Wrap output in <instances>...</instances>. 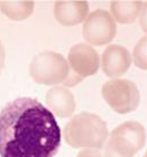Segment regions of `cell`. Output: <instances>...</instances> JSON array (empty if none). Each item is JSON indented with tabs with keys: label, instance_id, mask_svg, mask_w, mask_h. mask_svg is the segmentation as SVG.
I'll return each mask as SVG.
<instances>
[{
	"label": "cell",
	"instance_id": "cell-14",
	"mask_svg": "<svg viewBox=\"0 0 147 157\" xmlns=\"http://www.w3.org/2000/svg\"><path fill=\"white\" fill-rule=\"evenodd\" d=\"M77 157H104L98 149H83Z\"/></svg>",
	"mask_w": 147,
	"mask_h": 157
},
{
	"label": "cell",
	"instance_id": "cell-6",
	"mask_svg": "<svg viewBox=\"0 0 147 157\" xmlns=\"http://www.w3.org/2000/svg\"><path fill=\"white\" fill-rule=\"evenodd\" d=\"M71 74L65 82L66 86H74L83 78L97 74L99 69V55L90 45L79 43L73 45L67 55Z\"/></svg>",
	"mask_w": 147,
	"mask_h": 157
},
{
	"label": "cell",
	"instance_id": "cell-15",
	"mask_svg": "<svg viewBox=\"0 0 147 157\" xmlns=\"http://www.w3.org/2000/svg\"><path fill=\"white\" fill-rule=\"evenodd\" d=\"M139 20H140V25L143 28V30L147 33V1L144 4L143 8H142Z\"/></svg>",
	"mask_w": 147,
	"mask_h": 157
},
{
	"label": "cell",
	"instance_id": "cell-12",
	"mask_svg": "<svg viewBox=\"0 0 147 157\" xmlns=\"http://www.w3.org/2000/svg\"><path fill=\"white\" fill-rule=\"evenodd\" d=\"M34 2L30 0L23 1H0V10L7 17L14 21H22L32 15Z\"/></svg>",
	"mask_w": 147,
	"mask_h": 157
},
{
	"label": "cell",
	"instance_id": "cell-1",
	"mask_svg": "<svg viewBox=\"0 0 147 157\" xmlns=\"http://www.w3.org/2000/svg\"><path fill=\"white\" fill-rule=\"evenodd\" d=\"M61 128L50 110L33 98H17L0 111V156L55 157Z\"/></svg>",
	"mask_w": 147,
	"mask_h": 157
},
{
	"label": "cell",
	"instance_id": "cell-7",
	"mask_svg": "<svg viewBox=\"0 0 147 157\" xmlns=\"http://www.w3.org/2000/svg\"><path fill=\"white\" fill-rule=\"evenodd\" d=\"M82 36L94 46L109 44L117 36V23L112 14L105 9H96L89 14L83 24Z\"/></svg>",
	"mask_w": 147,
	"mask_h": 157
},
{
	"label": "cell",
	"instance_id": "cell-10",
	"mask_svg": "<svg viewBox=\"0 0 147 157\" xmlns=\"http://www.w3.org/2000/svg\"><path fill=\"white\" fill-rule=\"evenodd\" d=\"M48 109L59 118L71 117L75 110V100L72 92L64 86H54L46 94Z\"/></svg>",
	"mask_w": 147,
	"mask_h": 157
},
{
	"label": "cell",
	"instance_id": "cell-13",
	"mask_svg": "<svg viewBox=\"0 0 147 157\" xmlns=\"http://www.w3.org/2000/svg\"><path fill=\"white\" fill-rule=\"evenodd\" d=\"M132 61L137 68L147 70V36L140 38L132 52Z\"/></svg>",
	"mask_w": 147,
	"mask_h": 157
},
{
	"label": "cell",
	"instance_id": "cell-4",
	"mask_svg": "<svg viewBox=\"0 0 147 157\" xmlns=\"http://www.w3.org/2000/svg\"><path fill=\"white\" fill-rule=\"evenodd\" d=\"M71 69L69 62L59 53L45 51L37 54L30 64V76L35 83L42 85L65 84Z\"/></svg>",
	"mask_w": 147,
	"mask_h": 157
},
{
	"label": "cell",
	"instance_id": "cell-8",
	"mask_svg": "<svg viewBox=\"0 0 147 157\" xmlns=\"http://www.w3.org/2000/svg\"><path fill=\"white\" fill-rule=\"evenodd\" d=\"M100 62L103 72L109 78L115 79L126 74L134 61L130 52L126 47L113 44L105 48Z\"/></svg>",
	"mask_w": 147,
	"mask_h": 157
},
{
	"label": "cell",
	"instance_id": "cell-3",
	"mask_svg": "<svg viewBox=\"0 0 147 157\" xmlns=\"http://www.w3.org/2000/svg\"><path fill=\"white\" fill-rule=\"evenodd\" d=\"M146 144V130L134 121L122 123L112 131L105 144L104 157H134Z\"/></svg>",
	"mask_w": 147,
	"mask_h": 157
},
{
	"label": "cell",
	"instance_id": "cell-5",
	"mask_svg": "<svg viewBox=\"0 0 147 157\" xmlns=\"http://www.w3.org/2000/svg\"><path fill=\"white\" fill-rule=\"evenodd\" d=\"M102 96L117 113H128L138 108L140 94L136 84L128 79H109L102 87Z\"/></svg>",
	"mask_w": 147,
	"mask_h": 157
},
{
	"label": "cell",
	"instance_id": "cell-11",
	"mask_svg": "<svg viewBox=\"0 0 147 157\" xmlns=\"http://www.w3.org/2000/svg\"><path fill=\"white\" fill-rule=\"evenodd\" d=\"M113 18L121 24H130L140 15L143 2L137 0L131 1H112L109 4Z\"/></svg>",
	"mask_w": 147,
	"mask_h": 157
},
{
	"label": "cell",
	"instance_id": "cell-16",
	"mask_svg": "<svg viewBox=\"0 0 147 157\" xmlns=\"http://www.w3.org/2000/svg\"><path fill=\"white\" fill-rule=\"evenodd\" d=\"M4 66H5V49L2 44H1V40H0V72H1V70L4 69Z\"/></svg>",
	"mask_w": 147,
	"mask_h": 157
},
{
	"label": "cell",
	"instance_id": "cell-2",
	"mask_svg": "<svg viewBox=\"0 0 147 157\" xmlns=\"http://www.w3.org/2000/svg\"><path fill=\"white\" fill-rule=\"evenodd\" d=\"M63 136L72 148L100 149L106 144L108 130L98 115L83 111L65 124Z\"/></svg>",
	"mask_w": 147,
	"mask_h": 157
},
{
	"label": "cell",
	"instance_id": "cell-9",
	"mask_svg": "<svg viewBox=\"0 0 147 157\" xmlns=\"http://www.w3.org/2000/svg\"><path fill=\"white\" fill-rule=\"evenodd\" d=\"M54 16L65 26H74L86 22L89 16V5L83 0H61L54 6Z\"/></svg>",
	"mask_w": 147,
	"mask_h": 157
}]
</instances>
